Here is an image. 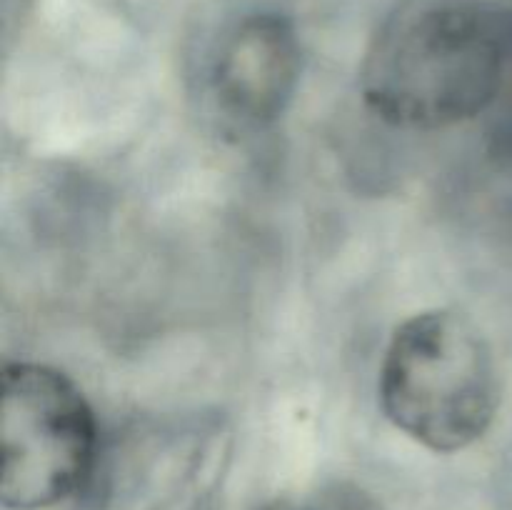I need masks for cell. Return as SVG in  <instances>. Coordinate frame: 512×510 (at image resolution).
I'll list each match as a JSON object with an SVG mask.
<instances>
[{
	"label": "cell",
	"instance_id": "4",
	"mask_svg": "<svg viewBox=\"0 0 512 510\" xmlns=\"http://www.w3.org/2000/svg\"><path fill=\"white\" fill-rule=\"evenodd\" d=\"M300 80V43L280 15L245 18L220 45L213 90L230 118L265 125L283 115Z\"/></svg>",
	"mask_w": 512,
	"mask_h": 510
},
{
	"label": "cell",
	"instance_id": "1",
	"mask_svg": "<svg viewBox=\"0 0 512 510\" xmlns=\"http://www.w3.org/2000/svg\"><path fill=\"white\" fill-rule=\"evenodd\" d=\"M512 25L473 5H445L410 23L365 75L368 108L385 123L438 130L483 113L503 88Z\"/></svg>",
	"mask_w": 512,
	"mask_h": 510
},
{
	"label": "cell",
	"instance_id": "2",
	"mask_svg": "<svg viewBox=\"0 0 512 510\" xmlns=\"http://www.w3.org/2000/svg\"><path fill=\"white\" fill-rule=\"evenodd\" d=\"M380 403L398 430L438 453L483 438L498 410V375L480 330L455 310H428L395 330Z\"/></svg>",
	"mask_w": 512,
	"mask_h": 510
},
{
	"label": "cell",
	"instance_id": "3",
	"mask_svg": "<svg viewBox=\"0 0 512 510\" xmlns=\"http://www.w3.org/2000/svg\"><path fill=\"white\" fill-rule=\"evenodd\" d=\"M0 380V500L10 510L53 508L93 468V410L78 385L48 365L8 363Z\"/></svg>",
	"mask_w": 512,
	"mask_h": 510
}]
</instances>
